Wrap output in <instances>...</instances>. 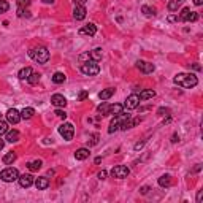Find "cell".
<instances>
[{
  "label": "cell",
  "instance_id": "cell-1",
  "mask_svg": "<svg viewBox=\"0 0 203 203\" xmlns=\"http://www.w3.org/2000/svg\"><path fill=\"white\" fill-rule=\"evenodd\" d=\"M173 83L174 84H178L184 89H191V87H195L197 83H198V79L194 73H178L176 76L173 78Z\"/></svg>",
  "mask_w": 203,
  "mask_h": 203
},
{
  "label": "cell",
  "instance_id": "cell-2",
  "mask_svg": "<svg viewBox=\"0 0 203 203\" xmlns=\"http://www.w3.org/2000/svg\"><path fill=\"white\" fill-rule=\"evenodd\" d=\"M29 56L38 64H46L49 60V51L45 46H38L29 51Z\"/></svg>",
  "mask_w": 203,
  "mask_h": 203
},
{
  "label": "cell",
  "instance_id": "cell-3",
  "mask_svg": "<svg viewBox=\"0 0 203 203\" xmlns=\"http://www.w3.org/2000/svg\"><path fill=\"white\" fill-rule=\"evenodd\" d=\"M81 73H84L87 76H95L100 73V65L95 62V60H87V62H83L81 64Z\"/></svg>",
  "mask_w": 203,
  "mask_h": 203
},
{
  "label": "cell",
  "instance_id": "cell-4",
  "mask_svg": "<svg viewBox=\"0 0 203 203\" xmlns=\"http://www.w3.org/2000/svg\"><path fill=\"white\" fill-rule=\"evenodd\" d=\"M19 178V171L13 167H8L5 170L0 171V179L5 181V183H13V181H18Z\"/></svg>",
  "mask_w": 203,
  "mask_h": 203
},
{
  "label": "cell",
  "instance_id": "cell-5",
  "mask_svg": "<svg viewBox=\"0 0 203 203\" xmlns=\"http://www.w3.org/2000/svg\"><path fill=\"white\" fill-rule=\"evenodd\" d=\"M59 133L64 137V140L70 141V140L73 138V135H75V127H73V124H70V122L62 124V126L59 127Z\"/></svg>",
  "mask_w": 203,
  "mask_h": 203
},
{
  "label": "cell",
  "instance_id": "cell-6",
  "mask_svg": "<svg viewBox=\"0 0 203 203\" xmlns=\"http://www.w3.org/2000/svg\"><path fill=\"white\" fill-rule=\"evenodd\" d=\"M129 173H130L129 167H126V165H117V167H114V168L111 170V176H113V178H117V179H124V178L129 176Z\"/></svg>",
  "mask_w": 203,
  "mask_h": 203
},
{
  "label": "cell",
  "instance_id": "cell-7",
  "mask_svg": "<svg viewBox=\"0 0 203 203\" xmlns=\"http://www.w3.org/2000/svg\"><path fill=\"white\" fill-rule=\"evenodd\" d=\"M137 67H138V70L141 72V73H144V75H149V73H152L154 72V64H151V62H146V60H137Z\"/></svg>",
  "mask_w": 203,
  "mask_h": 203
},
{
  "label": "cell",
  "instance_id": "cell-8",
  "mask_svg": "<svg viewBox=\"0 0 203 203\" xmlns=\"http://www.w3.org/2000/svg\"><path fill=\"white\" fill-rule=\"evenodd\" d=\"M140 105V97L137 95V94H132V95L127 97L126 103H124V108H127V110H135V108H138Z\"/></svg>",
  "mask_w": 203,
  "mask_h": 203
},
{
  "label": "cell",
  "instance_id": "cell-9",
  "mask_svg": "<svg viewBox=\"0 0 203 203\" xmlns=\"http://www.w3.org/2000/svg\"><path fill=\"white\" fill-rule=\"evenodd\" d=\"M21 113L18 110H15V108H10V110L7 111V121L10 124H18L19 121H21Z\"/></svg>",
  "mask_w": 203,
  "mask_h": 203
},
{
  "label": "cell",
  "instance_id": "cell-10",
  "mask_svg": "<svg viewBox=\"0 0 203 203\" xmlns=\"http://www.w3.org/2000/svg\"><path fill=\"white\" fill-rule=\"evenodd\" d=\"M51 103L56 108H64L67 105V99L62 95V94H54V95L51 97Z\"/></svg>",
  "mask_w": 203,
  "mask_h": 203
},
{
  "label": "cell",
  "instance_id": "cell-11",
  "mask_svg": "<svg viewBox=\"0 0 203 203\" xmlns=\"http://www.w3.org/2000/svg\"><path fill=\"white\" fill-rule=\"evenodd\" d=\"M18 181H19V186L21 187H30L32 184H33V176L32 174H19V178H18Z\"/></svg>",
  "mask_w": 203,
  "mask_h": 203
},
{
  "label": "cell",
  "instance_id": "cell-12",
  "mask_svg": "<svg viewBox=\"0 0 203 203\" xmlns=\"http://www.w3.org/2000/svg\"><path fill=\"white\" fill-rule=\"evenodd\" d=\"M86 7L84 5H76L75 7V10H73V18L76 19V21H83L84 18H86Z\"/></svg>",
  "mask_w": 203,
  "mask_h": 203
},
{
  "label": "cell",
  "instance_id": "cell-13",
  "mask_svg": "<svg viewBox=\"0 0 203 203\" xmlns=\"http://www.w3.org/2000/svg\"><path fill=\"white\" fill-rule=\"evenodd\" d=\"M97 33V27L95 24H87L84 25L83 29H79V35H89V37H94Z\"/></svg>",
  "mask_w": 203,
  "mask_h": 203
},
{
  "label": "cell",
  "instance_id": "cell-14",
  "mask_svg": "<svg viewBox=\"0 0 203 203\" xmlns=\"http://www.w3.org/2000/svg\"><path fill=\"white\" fill-rule=\"evenodd\" d=\"M33 184H35V187L38 189V191H45V189L49 187V179L46 176H42V178H37L33 181Z\"/></svg>",
  "mask_w": 203,
  "mask_h": 203
},
{
  "label": "cell",
  "instance_id": "cell-15",
  "mask_svg": "<svg viewBox=\"0 0 203 203\" xmlns=\"http://www.w3.org/2000/svg\"><path fill=\"white\" fill-rule=\"evenodd\" d=\"M121 113H124V105H121V103H114V105H110V108H108V114H113V116H119Z\"/></svg>",
  "mask_w": 203,
  "mask_h": 203
},
{
  "label": "cell",
  "instance_id": "cell-16",
  "mask_svg": "<svg viewBox=\"0 0 203 203\" xmlns=\"http://www.w3.org/2000/svg\"><path fill=\"white\" fill-rule=\"evenodd\" d=\"M89 156H90V151L87 149V148H79V149L75 152V159L76 160H86Z\"/></svg>",
  "mask_w": 203,
  "mask_h": 203
},
{
  "label": "cell",
  "instance_id": "cell-17",
  "mask_svg": "<svg viewBox=\"0 0 203 203\" xmlns=\"http://www.w3.org/2000/svg\"><path fill=\"white\" fill-rule=\"evenodd\" d=\"M5 135H7V141H8V143H16V141H19V132H18V130H8Z\"/></svg>",
  "mask_w": 203,
  "mask_h": 203
},
{
  "label": "cell",
  "instance_id": "cell-18",
  "mask_svg": "<svg viewBox=\"0 0 203 203\" xmlns=\"http://www.w3.org/2000/svg\"><path fill=\"white\" fill-rule=\"evenodd\" d=\"M159 186L160 187H170L171 186V176L170 174H162L159 178Z\"/></svg>",
  "mask_w": 203,
  "mask_h": 203
},
{
  "label": "cell",
  "instance_id": "cell-19",
  "mask_svg": "<svg viewBox=\"0 0 203 203\" xmlns=\"http://www.w3.org/2000/svg\"><path fill=\"white\" fill-rule=\"evenodd\" d=\"M32 67H24V68H21L19 70V73H18V76H19V79H27L30 75H32Z\"/></svg>",
  "mask_w": 203,
  "mask_h": 203
},
{
  "label": "cell",
  "instance_id": "cell-20",
  "mask_svg": "<svg viewBox=\"0 0 203 203\" xmlns=\"http://www.w3.org/2000/svg\"><path fill=\"white\" fill-rule=\"evenodd\" d=\"M113 94H114V89L113 87H108V89H103L102 92H99V97H100V100H108Z\"/></svg>",
  "mask_w": 203,
  "mask_h": 203
},
{
  "label": "cell",
  "instance_id": "cell-21",
  "mask_svg": "<svg viewBox=\"0 0 203 203\" xmlns=\"http://www.w3.org/2000/svg\"><path fill=\"white\" fill-rule=\"evenodd\" d=\"M138 97H140V100H148V99L156 97V92L152 89H146V90H141V94H140Z\"/></svg>",
  "mask_w": 203,
  "mask_h": 203
},
{
  "label": "cell",
  "instance_id": "cell-22",
  "mask_svg": "<svg viewBox=\"0 0 203 203\" xmlns=\"http://www.w3.org/2000/svg\"><path fill=\"white\" fill-rule=\"evenodd\" d=\"M16 160V152H7L5 156H3V164L5 165H11L13 164V162H15Z\"/></svg>",
  "mask_w": 203,
  "mask_h": 203
},
{
  "label": "cell",
  "instance_id": "cell-23",
  "mask_svg": "<svg viewBox=\"0 0 203 203\" xmlns=\"http://www.w3.org/2000/svg\"><path fill=\"white\" fill-rule=\"evenodd\" d=\"M183 2H184V0H170L167 7H168L170 11H178V8L183 5Z\"/></svg>",
  "mask_w": 203,
  "mask_h": 203
},
{
  "label": "cell",
  "instance_id": "cell-24",
  "mask_svg": "<svg viewBox=\"0 0 203 203\" xmlns=\"http://www.w3.org/2000/svg\"><path fill=\"white\" fill-rule=\"evenodd\" d=\"M102 56H103L102 48H95L94 51H90V59H92V60H95V62H99V60L102 59Z\"/></svg>",
  "mask_w": 203,
  "mask_h": 203
},
{
  "label": "cell",
  "instance_id": "cell-25",
  "mask_svg": "<svg viewBox=\"0 0 203 203\" xmlns=\"http://www.w3.org/2000/svg\"><path fill=\"white\" fill-rule=\"evenodd\" d=\"M117 129H119V117L114 116V119L110 122V127H108V133H114Z\"/></svg>",
  "mask_w": 203,
  "mask_h": 203
},
{
  "label": "cell",
  "instance_id": "cell-26",
  "mask_svg": "<svg viewBox=\"0 0 203 203\" xmlns=\"http://www.w3.org/2000/svg\"><path fill=\"white\" fill-rule=\"evenodd\" d=\"M42 165H43L42 160H33V162H30V164H27V167H29L30 171H38L40 168H42Z\"/></svg>",
  "mask_w": 203,
  "mask_h": 203
},
{
  "label": "cell",
  "instance_id": "cell-27",
  "mask_svg": "<svg viewBox=\"0 0 203 203\" xmlns=\"http://www.w3.org/2000/svg\"><path fill=\"white\" fill-rule=\"evenodd\" d=\"M33 114H35L33 108H24V110L21 111V117H22V119H30Z\"/></svg>",
  "mask_w": 203,
  "mask_h": 203
},
{
  "label": "cell",
  "instance_id": "cell-28",
  "mask_svg": "<svg viewBox=\"0 0 203 203\" xmlns=\"http://www.w3.org/2000/svg\"><path fill=\"white\" fill-rule=\"evenodd\" d=\"M65 79H67V76H65L64 73H60V72H57V73H54V75H52V81H54L56 84H62Z\"/></svg>",
  "mask_w": 203,
  "mask_h": 203
},
{
  "label": "cell",
  "instance_id": "cell-29",
  "mask_svg": "<svg viewBox=\"0 0 203 203\" xmlns=\"http://www.w3.org/2000/svg\"><path fill=\"white\" fill-rule=\"evenodd\" d=\"M141 13H144V16H148V18H152L156 15V10L151 8V7H148V5H143L141 7Z\"/></svg>",
  "mask_w": 203,
  "mask_h": 203
},
{
  "label": "cell",
  "instance_id": "cell-30",
  "mask_svg": "<svg viewBox=\"0 0 203 203\" xmlns=\"http://www.w3.org/2000/svg\"><path fill=\"white\" fill-rule=\"evenodd\" d=\"M8 132V122L0 117V135H5Z\"/></svg>",
  "mask_w": 203,
  "mask_h": 203
},
{
  "label": "cell",
  "instance_id": "cell-31",
  "mask_svg": "<svg viewBox=\"0 0 203 203\" xmlns=\"http://www.w3.org/2000/svg\"><path fill=\"white\" fill-rule=\"evenodd\" d=\"M108 108H110V105H108L106 102H103V103L97 108V111H99L100 114H108Z\"/></svg>",
  "mask_w": 203,
  "mask_h": 203
},
{
  "label": "cell",
  "instance_id": "cell-32",
  "mask_svg": "<svg viewBox=\"0 0 203 203\" xmlns=\"http://www.w3.org/2000/svg\"><path fill=\"white\" fill-rule=\"evenodd\" d=\"M27 81H29L30 84H37L38 81H40V75H38V73H33V72H32V75H30L29 78H27Z\"/></svg>",
  "mask_w": 203,
  "mask_h": 203
},
{
  "label": "cell",
  "instance_id": "cell-33",
  "mask_svg": "<svg viewBox=\"0 0 203 203\" xmlns=\"http://www.w3.org/2000/svg\"><path fill=\"white\" fill-rule=\"evenodd\" d=\"M10 10V3L7 0H0V13H7Z\"/></svg>",
  "mask_w": 203,
  "mask_h": 203
},
{
  "label": "cell",
  "instance_id": "cell-34",
  "mask_svg": "<svg viewBox=\"0 0 203 203\" xmlns=\"http://www.w3.org/2000/svg\"><path fill=\"white\" fill-rule=\"evenodd\" d=\"M189 13H191V8H184L181 11V15H179V21H187V16H189Z\"/></svg>",
  "mask_w": 203,
  "mask_h": 203
},
{
  "label": "cell",
  "instance_id": "cell-35",
  "mask_svg": "<svg viewBox=\"0 0 203 203\" xmlns=\"http://www.w3.org/2000/svg\"><path fill=\"white\" fill-rule=\"evenodd\" d=\"M197 19H198V15H197L195 11H191V13H189V16H187V21H186V22H195Z\"/></svg>",
  "mask_w": 203,
  "mask_h": 203
},
{
  "label": "cell",
  "instance_id": "cell-36",
  "mask_svg": "<svg viewBox=\"0 0 203 203\" xmlns=\"http://www.w3.org/2000/svg\"><path fill=\"white\" fill-rule=\"evenodd\" d=\"M30 2H32V0H16V3H18L19 8H27L30 5Z\"/></svg>",
  "mask_w": 203,
  "mask_h": 203
},
{
  "label": "cell",
  "instance_id": "cell-37",
  "mask_svg": "<svg viewBox=\"0 0 203 203\" xmlns=\"http://www.w3.org/2000/svg\"><path fill=\"white\" fill-rule=\"evenodd\" d=\"M18 16H19V18H24V16L29 18L30 15H29V11H27L25 8H18Z\"/></svg>",
  "mask_w": 203,
  "mask_h": 203
},
{
  "label": "cell",
  "instance_id": "cell-38",
  "mask_svg": "<svg viewBox=\"0 0 203 203\" xmlns=\"http://www.w3.org/2000/svg\"><path fill=\"white\" fill-rule=\"evenodd\" d=\"M87 97H89V92H87V90H81V92H79V95H78V100H79V102H83V100H86Z\"/></svg>",
  "mask_w": 203,
  "mask_h": 203
},
{
  "label": "cell",
  "instance_id": "cell-39",
  "mask_svg": "<svg viewBox=\"0 0 203 203\" xmlns=\"http://www.w3.org/2000/svg\"><path fill=\"white\" fill-rule=\"evenodd\" d=\"M157 114H160V116H170V110H168V108H159Z\"/></svg>",
  "mask_w": 203,
  "mask_h": 203
},
{
  "label": "cell",
  "instance_id": "cell-40",
  "mask_svg": "<svg viewBox=\"0 0 203 203\" xmlns=\"http://www.w3.org/2000/svg\"><path fill=\"white\" fill-rule=\"evenodd\" d=\"M56 114H57V117H60V119H67V113H65L64 110H60V108H57V110H56Z\"/></svg>",
  "mask_w": 203,
  "mask_h": 203
},
{
  "label": "cell",
  "instance_id": "cell-41",
  "mask_svg": "<svg viewBox=\"0 0 203 203\" xmlns=\"http://www.w3.org/2000/svg\"><path fill=\"white\" fill-rule=\"evenodd\" d=\"M106 174H108V173H106V170H102V171H99V174H97V178L103 181V179H106Z\"/></svg>",
  "mask_w": 203,
  "mask_h": 203
},
{
  "label": "cell",
  "instance_id": "cell-42",
  "mask_svg": "<svg viewBox=\"0 0 203 203\" xmlns=\"http://www.w3.org/2000/svg\"><path fill=\"white\" fill-rule=\"evenodd\" d=\"M79 60L81 62H84V60H90V54L87 52V54H81L79 56Z\"/></svg>",
  "mask_w": 203,
  "mask_h": 203
},
{
  "label": "cell",
  "instance_id": "cell-43",
  "mask_svg": "<svg viewBox=\"0 0 203 203\" xmlns=\"http://www.w3.org/2000/svg\"><path fill=\"white\" fill-rule=\"evenodd\" d=\"M167 21H168V22H174V21H179V16H176V15H170V16L167 18Z\"/></svg>",
  "mask_w": 203,
  "mask_h": 203
},
{
  "label": "cell",
  "instance_id": "cell-44",
  "mask_svg": "<svg viewBox=\"0 0 203 203\" xmlns=\"http://www.w3.org/2000/svg\"><path fill=\"white\" fill-rule=\"evenodd\" d=\"M143 146H144V141H141V143H137V144H135L133 148H135V151H140Z\"/></svg>",
  "mask_w": 203,
  "mask_h": 203
},
{
  "label": "cell",
  "instance_id": "cell-45",
  "mask_svg": "<svg viewBox=\"0 0 203 203\" xmlns=\"http://www.w3.org/2000/svg\"><path fill=\"white\" fill-rule=\"evenodd\" d=\"M140 192H141L143 195H146L148 192H149V187H148V186H143V187H141V191H140Z\"/></svg>",
  "mask_w": 203,
  "mask_h": 203
},
{
  "label": "cell",
  "instance_id": "cell-46",
  "mask_svg": "<svg viewBox=\"0 0 203 203\" xmlns=\"http://www.w3.org/2000/svg\"><path fill=\"white\" fill-rule=\"evenodd\" d=\"M178 141H179V135H178V133H174V135H173V138H171V143H178Z\"/></svg>",
  "mask_w": 203,
  "mask_h": 203
},
{
  "label": "cell",
  "instance_id": "cell-47",
  "mask_svg": "<svg viewBox=\"0 0 203 203\" xmlns=\"http://www.w3.org/2000/svg\"><path fill=\"white\" fill-rule=\"evenodd\" d=\"M192 68H194L195 72H200V70H201V67H200L198 64H192Z\"/></svg>",
  "mask_w": 203,
  "mask_h": 203
},
{
  "label": "cell",
  "instance_id": "cell-48",
  "mask_svg": "<svg viewBox=\"0 0 203 203\" xmlns=\"http://www.w3.org/2000/svg\"><path fill=\"white\" fill-rule=\"evenodd\" d=\"M201 195H203V191H198V194H197V203L201 201Z\"/></svg>",
  "mask_w": 203,
  "mask_h": 203
},
{
  "label": "cell",
  "instance_id": "cell-49",
  "mask_svg": "<svg viewBox=\"0 0 203 203\" xmlns=\"http://www.w3.org/2000/svg\"><path fill=\"white\" fill-rule=\"evenodd\" d=\"M75 5H84L86 3V0H73Z\"/></svg>",
  "mask_w": 203,
  "mask_h": 203
},
{
  "label": "cell",
  "instance_id": "cell-50",
  "mask_svg": "<svg viewBox=\"0 0 203 203\" xmlns=\"http://www.w3.org/2000/svg\"><path fill=\"white\" fill-rule=\"evenodd\" d=\"M194 5H197V7L203 5V0H194Z\"/></svg>",
  "mask_w": 203,
  "mask_h": 203
},
{
  "label": "cell",
  "instance_id": "cell-51",
  "mask_svg": "<svg viewBox=\"0 0 203 203\" xmlns=\"http://www.w3.org/2000/svg\"><path fill=\"white\" fill-rule=\"evenodd\" d=\"M3 146H5V140H2V138H0V151L3 149Z\"/></svg>",
  "mask_w": 203,
  "mask_h": 203
},
{
  "label": "cell",
  "instance_id": "cell-52",
  "mask_svg": "<svg viewBox=\"0 0 203 203\" xmlns=\"http://www.w3.org/2000/svg\"><path fill=\"white\" fill-rule=\"evenodd\" d=\"M102 162V157H95V164H100Z\"/></svg>",
  "mask_w": 203,
  "mask_h": 203
},
{
  "label": "cell",
  "instance_id": "cell-53",
  "mask_svg": "<svg viewBox=\"0 0 203 203\" xmlns=\"http://www.w3.org/2000/svg\"><path fill=\"white\" fill-rule=\"evenodd\" d=\"M52 2H54V0H43V3H48V5L52 3Z\"/></svg>",
  "mask_w": 203,
  "mask_h": 203
}]
</instances>
